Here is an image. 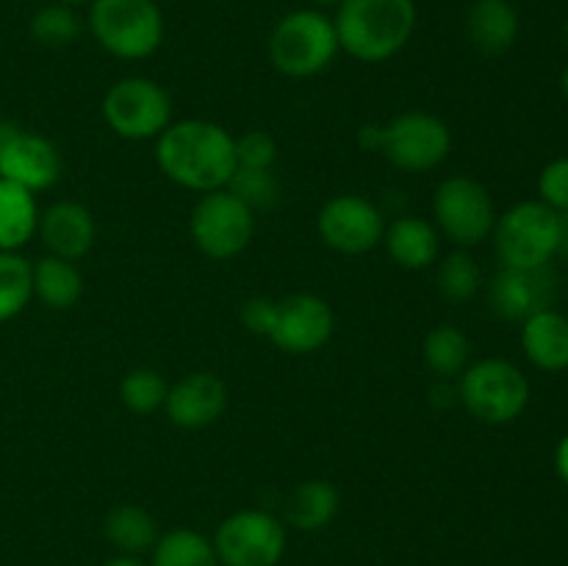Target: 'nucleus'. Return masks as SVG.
Instances as JSON below:
<instances>
[{
  "label": "nucleus",
  "instance_id": "nucleus-36",
  "mask_svg": "<svg viewBox=\"0 0 568 566\" xmlns=\"http://www.w3.org/2000/svg\"><path fill=\"white\" fill-rule=\"evenodd\" d=\"M560 247L568 253V216H564V242H560Z\"/></svg>",
  "mask_w": 568,
  "mask_h": 566
},
{
  "label": "nucleus",
  "instance_id": "nucleus-38",
  "mask_svg": "<svg viewBox=\"0 0 568 566\" xmlns=\"http://www.w3.org/2000/svg\"><path fill=\"white\" fill-rule=\"evenodd\" d=\"M560 87H564V94L568 98V67L564 70V78H560Z\"/></svg>",
  "mask_w": 568,
  "mask_h": 566
},
{
  "label": "nucleus",
  "instance_id": "nucleus-9",
  "mask_svg": "<svg viewBox=\"0 0 568 566\" xmlns=\"http://www.w3.org/2000/svg\"><path fill=\"white\" fill-rule=\"evenodd\" d=\"M214 549L225 566H275L286 549V530L266 511H239L220 525Z\"/></svg>",
  "mask_w": 568,
  "mask_h": 566
},
{
  "label": "nucleus",
  "instance_id": "nucleus-28",
  "mask_svg": "<svg viewBox=\"0 0 568 566\" xmlns=\"http://www.w3.org/2000/svg\"><path fill=\"white\" fill-rule=\"evenodd\" d=\"M31 33L37 42L48 44V48H61V44L75 42L78 33H81V22H78L75 11L70 6L55 3L33 14Z\"/></svg>",
  "mask_w": 568,
  "mask_h": 566
},
{
  "label": "nucleus",
  "instance_id": "nucleus-35",
  "mask_svg": "<svg viewBox=\"0 0 568 566\" xmlns=\"http://www.w3.org/2000/svg\"><path fill=\"white\" fill-rule=\"evenodd\" d=\"M105 566H144V564H142V560L131 558V555H122V558L109 560V564H105Z\"/></svg>",
  "mask_w": 568,
  "mask_h": 566
},
{
  "label": "nucleus",
  "instance_id": "nucleus-17",
  "mask_svg": "<svg viewBox=\"0 0 568 566\" xmlns=\"http://www.w3.org/2000/svg\"><path fill=\"white\" fill-rule=\"evenodd\" d=\"M466 33L483 55H503L519 37V11L510 0H475L466 14Z\"/></svg>",
  "mask_w": 568,
  "mask_h": 566
},
{
  "label": "nucleus",
  "instance_id": "nucleus-19",
  "mask_svg": "<svg viewBox=\"0 0 568 566\" xmlns=\"http://www.w3.org/2000/svg\"><path fill=\"white\" fill-rule=\"evenodd\" d=\"M527 358L547 372H560L568 366V316L547 309L525 320Z\"/></svg>",
  "mask_w": 568,
  "mask_h": 566
},
{
  "label": "nucleus",
  "instance_id": "nucleus-16",
  "mask_svg": "<svg viewBox=\"0 0 568 566\" xmlns=\"http://www.w3.org/2000/svg\"><path fill=\"white\" fill-rule=\"evenodd\" d=\"M225 386L209 372H194L166 392V414L181 427H203L225 411Z\"/></svg>",
  "mask_w": 568,
  "mask_h": 566
},
{
  "label": "nucleus",
  "instance_id": "nucleus-12",
  "mask_svg": "<svg viewBox=\"0 0 568 566\" xmlns=\"http://www.w3.org/2000/svg\"><path fill=\"white\" fill-rule=\"evenodd\" d=\"M436 216L453 242L477 244L491 233L494 203L471 178H449L436 192Z\"/></svg>",
  "mask_w": 568,
  "mask_h": 566
},
{
  "label": "nucleus",
  "instance_id": "nucleus-34",
  "mask_svg": "<svg viewBox=\"0 0 568 566\" xmlns=\"http://www.w3.org/2000/svg\"><path fill=\"white\" fill-rule=\"evenodd\" d=\"M555 464H558V475L564 477V483L568 486V436L558 444V455H555Z\"/></svg>",
  "mask_w": 568,
  "mask_h": 566
},
{
  "label": "nucleus",
  "instance_id": "nucleus-2",
  "mask_svg": "<svg viewBox=\"0 0 568 566\" xmlns=\"http://www.w3.org/2000/svg\"><path fill=\"white\" fill-rule=\"evenodd\" d=\"M338 48L358 61H386L416 28L414 0H342L333 20Z\"/></svg>",
  "mask_w": 568,
  "mask_h": 566
},
{
  "label": "nucleus",
  "instance_id": "nucleus-31",
  "mask_svg": "<svg viewBox=\"0 0 568 566\" xmlns=\"http://www.w3.org/2000/svg\"><path fill=\"white\" fill-rule=\"evenodd\" d=\"M438 286L449 300H469L480 289V266L466 253H453L438 272Z\"/></svg>",
  "mask_w": 568,
  "mask_h": 566
},
{
  "label": "nucleus",
  "instance_id": "nucleus-18",
  "mask_svg": "<svg viewBox=\"0 0 568 566\" xmlns=\"http://www.w3.org/2000/svg\"><path fill=\"white\" fill-rule=\"evenodd\" d=\"M42 231L44 244L53 255L59 259H81L89 247H92L94 239V225L92 216L83 205L78 203H55L44 211L42 216Z\"/></svg>",
  "mask_w": 568,
  "mask_h": 566
},
{
  "label": "nucleus",
  "instance_id": "nucleus-5",
  "mask_svg": "<svg viewBox=\"0 0 568 566\" xmlns=\"http://www.w3.org/2000/svg\"><path fill=\"white\" fill-rule=\"evenodd\" d=\"M338 50L336 26L320 9H300L283 17L270 37L272 64L292 78L316 75Z\"/></svg>",
  "mask_w": 568,
  "mask_h": 566
},
{
  "label": "nucleus",
  "instance_id": "nucleus-27",
  "mask_svg": "<svg viewBox=\"0 0 568 566\" xmlns=\"http://www.w3.org/2000/svg\"><path fill=\"white\" fill-rule=\"evenodd\" d=\"M425 358L438 377H453L464 370L469 358V342L458 327H436L425 342Z\"/></svg>",
  "mask_w": 568,
  "mask_h": 566
},
{
  "label": "nucleus",
  "instance_id": "nucleus-7",
  "mask_svg": "<svg viewBox=\"0 0 568 566\" xmlns=\"http://www.w3.org/2000/svg\"><path fill=\"white\" fill-rule=\"evenodd\" d=\"M564 242V216L547 203H519L497 222V255L503 266L527 270L549 264Z\"/></svg>",
  "mask_w": 568,
  "mask_h": 566
},
{
  "label": "nucleus",
  "instance_id": "nucleus-11",
  "mask_svg": "<svg viewBox=\"0 0 568 566\" xmlns=\"http://www.w3.org/2000/svg\"><path fill=\"white\" fill-rule=\"evenodd\" d=\"M194 242L211 259H231L247 247L253 236V211L231 192H211L192 214Z\"/></svg>",
  "mask_w": 568,
  "mask_h": 566
},
{
  "label": "nucleus",
  "instance_id": "nucleus-3",
  "mask_svg": "<svg viewBox=\"0 0 568 566\" xmlns=\"http://www.w3.org/2000/svg\"><path fill=\"white\" fill-rule=\"evenodd\" d=\"M253 333H264L286 353H314L331 338L333 314L314 294H292L277 303L250 300L242 311Z\"/></svg>",
  "mask_w": 568,
  "mask_h": 566
},
{
  "label": "nucleus",
  "instance_id": "nucleus-14",
  "mask_svg": "<svg viewBox=\"0 0 568 566\" xmlns=\"http://www.w3.org/2000/svg\"><path fill=\"white\" fill-rule=\"evenodd\" d=\"M558 297V275L544 266L514 270L505 266L491 283V305L505 320H530L538 311L552 309Z\"/></svg>",
  "mask_w": 568,
  "mask_h": 566
},
{
  "label": "nucleus",
  "instance_id": "nucleus-6",
  "mask_svg": "<svg viewBox=\"0 0 568 566\" xmlns=\"http://www.w3.org/2000/svg\"><path fill=\"white\" fill-rule=\"evenodd\" d=\"M361 144L381 150L399 170L425 172L449 153V131L438 117L408 111L388 122L386 128L366 125L361 131Z\"/></svg>",
  "mask_w": 568,
  "mask_h": 566
},
{
  "label": "nucleus",
  "instance_id": "nucleus-1",
  "mask_svg": "<svg viewBox=\"0 0 568 566\" xmlns=\"http://www.w3.org/2000/svg\"><path fill=\"white\" fill-rule=\"evenodd\" d=\"M159 164L186 189L216 192L236 172V142L214 122L186 120L166 128L159 139Z\"/></svg>",
  "mask_w": 568,
  "mask_h": 566
},
{
  "label": "nucleus",
  "instance_id": "nucleus-10",
  "mask_svg": "<svg viewBox=\"0 0 568 566\" xmlns=\"http://www.w3.org/2000/svg\"><path fill=\"white\" fill-rule=\"evenodd\" d=\"M105 122L125 139H148L166 131L172 105L164 89L148 78L114 83L103 100Z\"/></svg>",
  "mask_w": 568,
  "mask_h": 566
},
{
  "label": "nucleus",
  "instance_id": "nucleus-4",
  "mask_svg": "<svg viewBox=\"0 0 568 566\" xmlns=\"http://www.w3.org/2000/svg\"><path fill=\"white\" fill-rule=\"evenodd\" d=\"M89 28L120 59H148L164 39V17L155 0H92Z\"/></svg>",
  "mask_w": 568,
  "mask_h": 566
},
{
  "label": "nucleus",
  "instance_id": "nucleus-21",
  "mask_svg": "<svg viewBox=\"0 0 568 566\" xmlns=\"http://www.w3.org/2000/svg\"><path fill=\"white\" fill-rule=\"evenodd\" d=\"M388 253L394 261L408 270H422L430 266L438 255V233L430 222L419 220V216H403L388 228Z\"/></svg>",
  "mask_w": 568,
  "mask_h": 566
},
{
  "label": "nucleus",
  "instance_id": "nucleus-30",
  "mask_svg": "<svg viewBox=\"0 0 568 566\" xmlns=\"http://www.w3.org/2000/svg\"><path fill=\"white\" fill-rule=\"evenodd\" d=\"M231 194L242 200L250 211L253 209H270L277 200V181L272 178L270 170H247V166H236L231 175Z\"/></svg>",
  "mask_w": 568,
  "mask_h": 566
},
{
  "label": "nucleus",
  "instance_id": "nucleus-37",
  "mask_svg": "<svg viewBox=\"0 0 568 566\" xmlns=\"http://www.w3.org/2000/svg\"><path fill=\"white\" fill-rule=\"evenodd\" d=\"M311 3H316V6H338V3H342V0H311Z\"/></svg>",
  "mask_w": 568,
  "mask_h": 566
},
{
  "label": "nucleus",
  "instance_id": "nucleus-23",
  "mask_svg": "<svg viewBox=\"0 0 568 566\" xmlns=\"http://www.w3.org/2000/svg\"><path fill=\"white\" fill-rule=\"evenodd\" d=\"M81 272L72 266V261L48 255L33 266V292L39 294L44 305L50 309H70L81 297Z\"/></svg>",
  "mask_w": 568,
  "mask_h": 566
},
{
  "label": "nucleus",
  "instance_id": "nucleus-26",
  "mask_svg": "<svg viewBox=\"0 0 568 566\" xmlns=\"http://www.w3.org/2000/svg\"><path fill=\"white\" fill-rule=\"evenodd\" d=\"M33 294V266L17 253L0 250V322L11 320Z\"/></svg>",
  "mask_w": 568,
  "mask_h": 566
},
{
  "label": "nucleus",
  "instance_id": "nucleus-13",
  "mask_svg": "<svg viewBox=\"0 0 568 566\" xmlns=\"http://www.w3.org/2000/svg\"><path fill=\"white\" fill-rule=\"evenodd\" d=\"M59 175L61 159L48 139L20 131L14 122H0V178L37 192L53 186Z\"/></svg>",
  "mask_w": 568,
  "mask_h": 566
},
{
  "label": "nucleus",
  "instance_id": "nucleus-22",
  "mask_svg": "<svg viewBox=\"0 0 568 566\" xmlns=\"http://www.w3.org/2000/svg\"><path fill=\"white\" fill-rule=\"evenodd\" d=\"M338 511V494L331 483L308 481L292 492L286 503L288 525L300 530H322L331 525Z\"/></svg>",
  "mask_w": 568,
  "mask_h": 566
},
{
  "label": "nucleus",
  "instance_id": "nucleus-24",
  "mask_svg": "<svg viewBox=\"0 0 568 566\" xmlns=\"http://www.w3.org/2000/svg\"><path fill=\"white\" fill-rule=\"evenodd\" d=\"M105 536L116 549L128 555L148 553L159 542V530H155L153 516L139 505H120L105 519Z\"/></svg>",
  "mask_w": 568,
  "mask_h": 566
},
{
  "label": "nucleus",
  "instance_id": "nucleus-29",
  "mask_svg": "<svg viewBox=\"0 0 568 566\" xmlns=\"http://www.w3.org/2000/svg\"><path fill=\"white\" fill-rule=\"evenodd\" d=\"M166 383L159 372L153 370H136L122 381V400L136 414H150L159 405L166 403Z\"/></svg>",
  "mask_w": 568,
  "mask_h": 566
},
{
  "label": "nucleus",
  "instance_id": "nucleus-40",
  "mask_svg": "<svg viewBox=\"0 0 568 566\" xmlns=\"http://www.w3.org/2000/svg\"><path fill=\"white\" fill-rule=\"evenodd\" d=\"M566 33H568V22H566Z\"/></svg>",
  "mask_w": 568,
  "mask_h": 566
},
{
  "label": "nucleus",
  "instance_id": "nucleus-25",
  "mask_svg": "<svg viewBox=\"0 0 568 566\" xmlns=\"http://www.w3.org/2000/svg\"><path fill=\"white\" fill-rule=\"evenodd\" d=\"M216 560L214 544L186 527L166 533L153 547V566H216Z\"/></svg>",
  "mask_w": 568,
  "mask_h": 566
},
{
  "label": "nucleus",
  "instance_id": "nucleus-20",
  "mask_svg": "<svg viewBox=\"0 0 568 566\" xmlns=\"http://www.w3.org/2000/svg\"><path fill=\"white\" fill-rule=\"evenodd\" d=\"M37 203L26 186L0 178V250L14 253L37 231Z\"/></svg>",
  "mask_w": 568,
  "mask_h": 566
},
{
  "label": "nucleus",
  "instance_id": "nucleus-39",
  "mask_svg": "<svg viewBox=\"0 0 568 566\" xmlns=\"http://www.w3.org/2000/svg\"><path fill=\"white\" fill-rule=\"evenodd\" d=\"M55 3H64V6H78V3H92V0H55Z\"/></svg>",
  "mask_w": 568,
  "mask_h": 566
},
{
  "label": "nucleus",
  "instance_id": "nucleus-33",
  "mask_svg": "<svg viewBox=\"0 0 568 566\" xmlns=\"http://www.w3.org/2000/svg\"><path fill=\"white\" fill-rule=\"evenodd\" d=\"M236 161L247 170H270L275 161V142L266 133L250 131L236 142Z\"/></svg>",
  "mask_w": 568,
  "mask_h": 566
},
{
  "label": "nucleus",
  "instance_id": "nucleus-32",
  "mask_svg": "<svg viewBox=\"0 0 568 566\" xmlns=\"http://www.w3.org/2000/svg\"><path fill=\"white\" fill-rule=\"evenodd\" d=\"M538 192L549 209H555L558 214L568 211V159H558L544 166L541 178H538Z\"/></svg>",
  "mask_w": 568,
  "mask_h": 566
},
{
  "label": "nucleus",
  "instance_id": "nucleus-15",
  "mask_svg": "<svg viewBox=\"0 0 568 566\" xmlns=\"http://www.w3.org/2000/svg\"><path fill=\"white\" fill-rule=\"evenodd\" d=\"M320 233L331 247L342 253H366L381 242L383 216L366 198L344 194L322 209Z\"/></svg>",
  "mask_w": 568,
  "mask_h": 566
},
{
  "label": "nucleus",
  "instance_id": "nucleus-8",
  "mask_svg": "<svg viewBox=\"0 0 568 566\" xmlns=\"http://www.w3.org/2000/svg\"><path fill=\"white\" fill-rule=\"evenodd\" d=\"M460 397L466 408L483 422H503L516 420L527 408L530 400V386L527 377L521 375L519 366L503 358H488L471 366L460 383Z\"/></svg>",
  "mask_w": 568,
  "mask_h": 566
}]
</instances>
